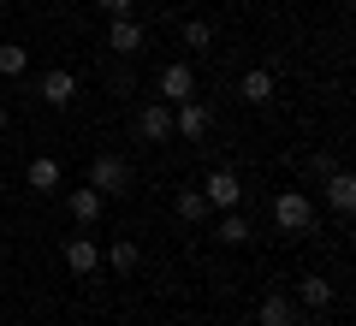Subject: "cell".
<instances>
[{
	"label": "cell",
	"mask_w": 356,
	"mask_h": 326,
	"mask_svg": "<svg viewBox=\"0 0 356 326\" xmlns=\"http://www.w3.org/2000/svg\"><path fill=\"white\" fill-rule=\"evenodd\" d=\"M220 238H226V243H250V220H243L238 208H226V220H220Z\"/></svg>",
	"instance_id": "d6986e66"
},
{
	"label": "cell",
	"mask_w": 356,
	"mask_h": 326,
	"mask_svg": "<svg viewBox=\"0 0 356 326\" xmlns=\"http://www.w3.org/2000/svg\"><path fill=\"white\" fill-rule=\"evenodd\" d=\"M309 220H315V208H309L303 190H285V196L273 202V226H280V231H303Z\"/></svg>",
	"instance_id": "7a4b0ae2"
},
{
	"label": "cell",
	"mask_w": 356,
	"mask_h": 326,
	"mask_svg": "<svg viewBox=\"0 0 356 326\" xmlns=\"http://www.w3.org/2000/svg\"><path fill=\"white\" fill-rule=\"evenodd\" d=\"M202 196H208V208H238L243 202V184H238V172H232V166H220V172H208V184H202Z\"/></svg>",
	"instance_id": "3957f363"
},
{
	"label": "cell",
	"mask_w": 356,
	"mask_h": 326,
	"mask_svg": "<svg viewBox=\"0 0 356 326\" xmlns=\"http://www.w3.org/2000/svg\"><path fill=\"white\" fill-rule=\"evenodd\" d=\"M54 184H60V161H48V154L30 161V190H54Z\"/></svg>",
	"instance_id": "ac0fdd59"
},
{
	"label": "cell",
	"mask_w": 356,
	"mask_h": 326,
	"mask_svg": "<svg viewBox=\"0 0 356 326\" xmlns=\"http://www.w3.org/2000/svg\"><path fill=\"white\" fill-rule=\"evenodd\" d=\"M297 302H303V309H327V302H332V285H327L321 273H309L303 285H297Z\"/></svg>",
	"instance_id": "5bb4252c"
},
{
	"label": "cell",
	"mask_w": 356,
	"mask_h": 326,
	"mask_svg": "<svg viewBox=\"0 0 356 326\" xmlns=\"http://www.w3.org/2000/svg\"><path fill=\"white\" fill-rule=\"evenodd\" d=\"M65 267H72L77 279H89L95 267H102V250H95L89 238H72V243H65Z\"/></svg>",
	"instance_id": "30bf717a"
},
{
	"label": "cell",
	"mask_w": 356,
	"mask_h": 326,
	"mask_svg": "<svg viewBox=\"0 0 356 326\" xmlns=\"http://www.w3.org/2000/svg\"><path fill=\"white\" fill-rule=\"evenodd\" d=\"M137 261H143V250H137V243H131V238H119L113 250H107V267H113V273H131V267H137Z\"/></svg>",
	"instance_id": "e0dca14e"
},
{
	"label": "cell",
	"mask_w": 356,
	"mask_h": 326,
	"mask_svg": "<svg viewBox=\"0 0 356 326\" xmlns=\"http://www.w3.org/2000/svg\"><path fill=\"white\" fill-rule=\"evenodd\" d=\"M89 190H95V196H131V161L125 154H95Z\"/></svg>",
	"instance_id": "6da1fadb"
},
{
	"label": "cell",
	"mask_w": 356,
	"mask_h": 326,
	"mask_svg": "<svg viewBox=\"0 0 356 326\" xmlns=\"http://www.w3.org/2000/svg\"><path fill=\"white\" fill-rule=\"evenodd\" d=\"M36 95L48 101V107H72V101H77V77L65 72V65H54V72H42V83H36Z\"/></svg>",
	"instance_id": "8992f818"
},
{
	"label": "cell",
	"mask_w": 356,
	"mask_h": 326,
	"mask_svg": "<svg viewBox=\"0 0 356 326\" xmlns=\"http://www.w3.org/2000/svg\"><path fill=\"white\" fill-rule=\"evenodd\" d=\"M65 208H72V220L77 226H95V220H102V208H107V196H95V190H72V196H65Z\"/></svg>",
	"instance_id": "9c48e42d"
},
{
	"label": "cell",
	"mask_w": 356,
	"mask_h": 326,
	"mask_svg": "<svg viewBox=\"0 0 356 326\" xmlns=\"http://www.w3.org/2000/svg\"><path fill=\"white\" fill-rule=\"evenodd\" d=\"M95 6H102L107 18H131V0H95Z\"/></svg>",
	"instance_id": "44dd1931"
},
{
	"label": "cell",
	"mask_w": 356,
	"mask_h": 326,
	"mask_svg": "<svg viewBox=\"0 0 356 326\" xmlns=\"http://www.w3.org/2000/svg\"><path fill=\"white\" fill-rule=\"evenodd\" d=\"M107 48H113V54H137V48H143L137 18H113V30H107Z\"/></svg>",
	"instance_id": "4fadbf2b"
},
{
	"label": "cell",
	"mask_w": 356,
	"mask_h": 326,
	"mask_svg": "<svg viewBox=\"0 0 356 326\" xmlns=\"http://www.w3.org/2000/svg\"><path fill=\"white\" fill-rule=\"evenodd\" d=\"M172 137H184V142H202L208 137V107H202V101H178V107H172Z\"/></svg>",
	"instance_id": "277c9868"
},
{
	"label": "cell",
	"mask_w": 356,
	"mask_h": 326,
	"mask_svg": "<svg viewBox=\"0 0 356 326\" xmlns=\"http://www.w3.org/2000/svg\"><path fill=\"white\" fill-rule=\"evenodd\" d=\"M255 320H261V326H297V302L280 297V291H267L261 309H255Z\"/></svg>",
	"instance_id": "ba28073f"
},
{
	"label": "cell",
	"mask_w": 356,
	"mask_h": 326,
	"mask_svg": "<svg viewBox=\"0 0 356 326\" xmlns=\"http://www.w3.org/2000/svg\"><path fill=\"white\" fill-rule=\"evenodd\" d=\"M24 65H30L24 42H0V77H24Z\"/></svg>",
	"instance_id": "9a60e30c"
},
{
	"label": "cell",
	"mask_w": 356,
	"mask_h": 326,
	"mask_svg": "<svg viewBox=\"0 0 356 326\" xmlns=\"http://www.w3.org/2000/svg\"><path fill=\"white\" fill-rule=\"evenodd\" d=\"M178 220H184V226L208 220V196H202V190H178Z\"/></svg>",
	"instance_id": "2e32d148"
},
{
	"label": "cell",
	"mask_w": 356,
	"mask_h": 326,
	"mask_svg": "<svg viewBox=\"0 0 356 326\" xmlns=\"http://www.w3.org/2000/svg\"><path fill=\"white\" fill-rule=\"evenodd\" d=\"M208 42H214V30H208L202 18H196V24H184V48H208Z\"/></svg>",
	"instance_id": "ffe728a7"
},
{
	"label": "cell",
	"mask_w": 356,
	"mask_h": 326,
	"mask_svg": "<svg viewBox=\"0 0 356 326\" xmlns=\"http://www.w3.org/2000/svg\"><path fill=\"white\" fill-rule=\"evenodd\" d=\"M238 95L250 101V107H261V101H273V72H267V65H255V72H243Z\"/></svg>",
	"instance_id": "8fae6325"
},
{
	"label": "cell",
	"mask_w": 356,
	"mask_h": 326,
	"mask_svg": "<svg viewBox=\"0 0 356 326\" xmlns=\"http://www.w3.org/2000/svg\"><path fill=\"white\" fill-rule=\"evenodd\" d=\"M161 95H166V107H178V101H196V72L184 60H172L161 72Z\"/></svg>",
	"instance_id": "5b68a950"
},
{
	"label": "cell",
	"mask_w": 356,
	"mask_h": 326,
	"mask_svg": "<svg viewBox=\"0 0 356 326\" xmlns=\"http://www.w3.org/2000/svg\"><path fill=\"white\" fill-rule=\"evenodd\" d=\"M137 137L143 142H172V107H166V101H154V107L137 113Z\"/></svg>",
	"instance_id": "52a82bcc"
},
{
	"label": "cell",
	"mask_w": 356,
	"mask_h": 326,
	"mask_svg": "<svg viewBox=\"0 0 356 326\" xmlns=\"http://www.w3.org/2000/svg\"><path fill=\"white\" fill-rule=\"evenodd\" d=\"M327 202H332L339 213H350V208H356V178L332 166V172H327Z\"/></svg>",
	"instance_id": "7c38bea8"
},
{
	"label": "cell",
	"mask_w": 356,
	"mask_h": 326,
	"mask_svg": "<svg viewBox=\"0 0 356 326\" xmlns=\"http://www.w3.org/2000/svg\"><path fill=\"white\" fill-rule=\"evenodd\" d=\"M0 131H6V101H0Z\"/></svg>",
	"instance_id": "7402d4cb"
}]
</instances>
